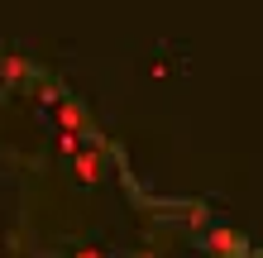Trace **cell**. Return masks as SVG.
I'll return each mask as SVG.
<instances>
[{
	"label": "cell",
	"instance_id": "6da1fadb",
	"mask_svg": "<svg viewBox=\"0 0 263 258\" xmlns=\"http://www.w3.org/2000/svg\"><path fill=\"white\" fill-rule=\"evenodd\" d=\"M239 249H244V239H239V230H230V225H215L206 234V253L211 258H235Z\"/></svg>",
	"mask_w": 263,
	"mask_h": 258
},
{
	"label": "cell",
	"instance_id": "7a4b0ae2",
	"mask_svg": "<svg viewBox=\"0 0 263 258\" xmlns=\"http://www.w3.org/2000/svg\"><path fill=\"white\" fill-rule=\"evenodd\" d=\"M72 172H77V182H96L101 177V153L96 148H82V153L72 158Z\"/></svg>",
	"mask_w": 263,
	"mask_h": 258
},
{
	"label": "cell",
	"instance_id": "3957f363",
	"mask_svg": "<svg viewBox=\"0 0 263 258\" xmlns=\"http://www.w3.org/2000/svg\"><path fill=\"white\" fill-rule=\"evenodd\" d=\"M58 120H63V129H67L72 139H77V129H82V110H77V105H67V101H63V105H58Z\"/></svg>",
	"mask_w": 263,
	"mask_h": 258
},
{
	"label": "cell",
	"instance_id": "277c9868",
	"mask_svg": "<svg viewBox=\"0 0 263 258\" xmlns=\"http://www.w3.org/2000/svg\"><path fill=\"white\" fill-rule=\"evenodd\" d=\"M24 57H5V63H0V77H5V82H24Z\"/></svg>",
	"mask_w": 263,
	"mask_h": 258
},
{
	"label": "cell",
	"instance_id": "5b68a950",
	"mask_svg": "<svg viewBox=\"0 0 263 258\" xmlns=\"http://www.w3.org/2000/svg\"><path fill=\"white\" fill-rule=\"evenodd\" d=\"M77 258H105V249H77Z\"/></svg>",
	"mask_w": 263,
	"mask_h": 258
}]
</instances>
